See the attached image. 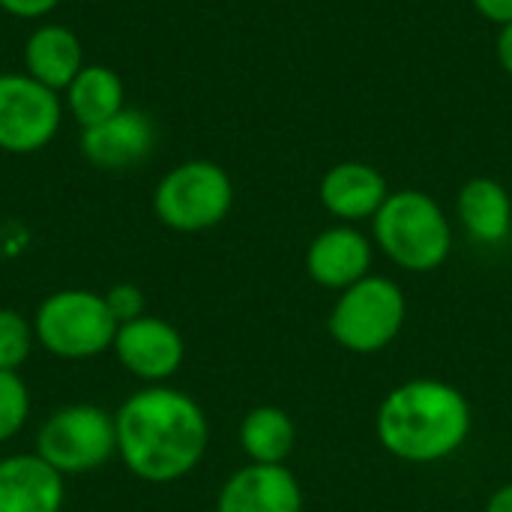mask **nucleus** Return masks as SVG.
Listing matches in <instances>:
<instances>
[{
  "mask_svg": "<svg viewBox=\"0 0 512 512\" xmlns=\"http://www.w3.org/2000/svg\"><path fill=\"white\" fill-rule=\"evenodd\" d=\"M117 423V456L144 483H177L192 474L210 444L204 408L174 387H147L132 393Z\"/></svg>",
  "mask_w": 512,
  "mask_h": 512,
  "instance_id": "obj_1",
  "label": "nucleus"
},
{
  "mask_svg": "<svg viewBox=\"0 0 512 512\" xmlns=\"http://www.w3.org/2000/svg\"><path fill=\"white\" fill-rule=\"evenodd\" d=\"M474 429L468 396L441 378H411L393 387L375 414L378 444L405 465H438L456 456Z\"/></svg>",
  "mask_w": 512,
  "mask_h": 512,
  "instance_id": "obj_2",
  "label": "nucleus"
},
{
  "mask_svg": "<svg viewBox=\"0 0 512 512\" xmlns=\"http://www.w3.org/2000/svg\"><path fill=\"white\" fill-rule=\"evenodd\" d=\"M378 249L408 273H432L453 252V225L441 204L420 189L390 192L372 219Z\"/></svg>",
  "mask_w": 512,
  "mask_h": 512,
  "instance_id": "obj_3",
  "label": "nucleus"
},
{
  "mask_svg": "<svg viewBox=\"0 0 512 512\" xmlns=\"http://www.w3.org/2000/svg\"><path fill=\"white\" fill-rule=\"evenodd\" d=\"M405 321L408 300L402 285L390 276L369 273L366 279L339 291L327 318V333L342 351L372 357L399 339Z\"/></svg>",
  "mask_w": 512,
  "mask_h": 512,
  "instance_id": "obj_4",
  "label": "nucleus"
},
{
  "mask_svg": "<svg viewBox=\"0 0 512 512\" xmlns=\"http://www.w3.org/2000/svg\"><path fill=\"white\" fill-rule=\"evenodd\" d=\"M234 207V183L228 171L210 159L174 165L153 189L156 219L180 234H201L225 222Z\"/></svg>",
  "mask_w": 512,
  "mask_h": 512,
  "instance_id": "obj_5",
  "label": "nucleus"
},
{
  "mask_svg": "<svg viewBox=\"0 0 512 512\" xmlns=\"http://www.w3.org/2000/svg\"><path fill=\"white\" fill-rule=\"evenodd\" d=\"M117 321L102 294L66 288L48 294L33 318L36 342L63 360H90L114 345Z\"/></svg>",
  "mask_w": 512,
  "mask_h": 512,
  "instance_id": "obj_6",
  "label": "nucleus"
},
{
  "mask_svg": "<svg viewBox=\"0 0 512 512\" xmlns=\"http://www.w3.org/2000/svg\"><path fill=\"white\" fill-rule=\"evenodd\" d=\"M36 453L66 474H87L117 456V423L99 405H66L54 411L39 435Z\"/></svg>",
  "mask_w": 512,
  "mask_h": 512,
  "instance_id": "obj_7",
  "label": "nucleus"
},
{
  "mask_svg": "<svg viewBox=\"0 0 512 512\" xmlns=\"http://www.w3.org/2000/svg\"><path fill=\"white\" fill-rule=\"evenodd\" d=\"M63 93L39 84L24 69L0 72V150L30 156L45 150L63 126Z\"/></svg>",
  "mask_w": 512,
  "mask_h": 512,
  "instance_id": "obj_8",
  "label": "nucleus"
},
{
  "mask_svg": "<svg viewBox=\"0 0 512 512\" xmlns=\"http://www.w3.org/2000/svg\"><path fill=\"white\" fill-rule=\"evenodd\" d=\"M111 348L120 366L147 384L168 381L171 375L180 372L186 360V345H183L180 330L168 324L165 318H156L147 312L135 321L120 324Z\"/></svg>",
  "mask_w": 512,
  "mask_h": 512,
  "instance_id": "obj_9",
  "label": "nucleus"
},
{
  "mask_svg": "<svg viewBox=\"0 0 512 512\" xmlns=\"http://www.w3.org/2000/svg\"><path fill=\"white\" fill-rule=\"evenodd\" d=\"M81 156L102 171H129L141 165L156 147V126L138 108H123L114 117L81 129Z\"/></svg>",
  "mask_w": 512,
  "mask_h": 512,
  "instance_id": "obj_10",
  "label": "nucleus"
},
{
  "mask_svg": "<svg viewBox=\"0 0 512 512\" xmlns=\"http://www.w3.org/2000/svg\"><path fill=\"white\" fill-rule=\"evenodd\" d=\"M216 512H303V486L288 465H246L222 483Z\"/></svg>",
  "mask_w": 512,
  "mask_h": 512,
  "instance_id": "obj_11",
  "label": "nucleus"
},
{
  "mask_svg": "<svg viewBox=\"0 0 512 512\" xmlns=\"http://www.w3.org/2000/svg\"><path fill=\"white\" fill-rule=\"evenodd\" d=\"M375 246L354 225H333L321 231L306 249V273L327 291H345L372 273Z\"/></svg>",
  "mask_w": 512,
  "mask_h": 512,
  "instance_id": "obj_12",
  "label": "nucleus"
},
{
  "mask_svg": "<svg viewBox=\"0 0 512 512\" xmlns=\"http://www.w3.org/2000/svg\"><path fill=\"white\" fill-rule=\"evenodd\" d=\"M63 498V474L39 453L0 459V512H60Z\"/></svg>",
  "mask_w": 512,
  "mask_h": 512,
  "instance_id": "obj_13",
  "label": "nucleus"
},
{
  "mask_svg": "<svg viewBox=\"0 0 512 512\" xmlns=\"http://www.w3.org/2000/svg\"><path fill=\"white\" fill-rule=\"evenodd\" d=\"M387 195H390V186L384 174L366 162H339L321 177V186H318V198L324 210L345 225L375 219Z\"/></svg>",
  "mask_w": 512,
  "mask_h": 512,
  "instance_id": "obj_14",
  "label": "nucleus"
},
{
  "mask_svg": "<svg viewBox=\"0 0 512 512\" xmlns=\"http://www.w3.org/2000/svg\"><path fill=\"white\" fill-rule=\"evenodd\" d=\"M24 72L39 84L63 93L72 78L84 69V45L78 33L57 21L36 24L21 45Z\"/></svg>",
  "mask_w": 512,
  "mask_h": 512,
  "instance_id": "obj_15",
  "label": "nucleus"
},
{
  "mask_svg": "<svg viewBox=\"0 0 512 512\" xmlns=\"http://www.w3.org/2000/svg\"><path fill=\"white\" fill-rule=\"evenodd\" d=\"M456 213L471 240L498 246L512 231V198L504 183L492 177H474L459 189Z\"/></svg>",
  "mask_w": 512,
  "mask_h": 512,
  "instance_id": "obj_16",
  "label": "nucleus"
},
{
  "mask_svg": "<svg viewBox=\"0 0 512 512\" xmlns=\"http://www.w3.org/2000/svg\"><path fill=\"white\" fill-rule=\"evenodd\" d=\"M63 105L81 129H90L126 108L123 78L105 63H84V69L63 90Z\"/></svg>",
  "mask_w": 512,
  "mask_h": 512,
  "instance_id": "obj_17",
  "label": "nucleus"
},
{
  "mask_svg": "<svg viewBox=\"0 0 512 512\" xmlns=\"http://www.w3.org/2000/svg\"><path fill=\"white\" fill-rule=\"evenodd\" d=\"M237 441L252 465H285L297 447V426L288 411L258 405L240 420Z\"/></svg>",
  "mask_w": 512,
  "mask_h": 512,
  "instance_id": "obj_18",
  "label": "nucleus"
},
{
  "mask_svg": "<svg viewBox=\"0 0 512 512\" xmlns=\"http://www.w3.org/2000/svg\"><path fill=\"white\" fill-rule=\"evenodd\" d=\"M36 342L33 321H27L15 309H0V369L18 372Z\"/></svg>",
  "mask_w": 512,
  "mask_h": 512,
  "instance_id": "obj_19",
  "label": "nucleus"
},
{
  "mask_svg": "<svg viewBox=\"0 0 512 512\" xmlns=\"http://www.w3.org/2000/svg\"><path fill=\"white\" fill-rule=\"evenodd\" d=\"M30 414V393L18 372L0 369V444L15 438Z\"/></svg>",
  "mask_w": 512,
  "mask_h": 512,
  "instance_id": "obj_20",
  "label": "nucleus"
},
{
  "mask_svg": "<svg viewBox=\"0 0 512 512\" xmlns=\"http://www.w3.org/2000/svg\"><path fill=\"white\" fill-rule=\"evenodd\" d=\"M102 297H105V303H108L117 324H126V321H135V318L144 315V294L132 282H120V285L108 288Z\"/></svg>",
  "mask_w": 512,
  "mask_h": 512,
  "instance_id": "obj_21",
  "label": "nucleus"
},
{
  "mask_svg": "<svg viewBox=\"0 0 512 512\" xmlns=\"http://www.w3.org/2000/svg\"><path fill=\"white\" fill-rule=\"evenodd\" d=\"M57 6H60V0H0V12L21 18V21L48 18Z\"/></svg>",
  "mask_w": 512,
  "mask_h": 512,
  "instance_id": "obj_22",
  "label": "nucleus"
},
{
  "mask_svg": "<svg viewBox=\"0 0 512 512\" xmlns=\"http://www.w3.org/2000/svg\"><path fill=\"white\" fill-rule=\"evenodd\" d=\"M474 6L483 18H489L501 27L512 21V0H474Z\"/></svg>",
  "mask_w": 512,
  "mask_h": 512,
  "instance_id": "obj_23",
  "label": "nucleus"
},
{
  "mask_svg": "<svg viewBox=\"0 0 512 512\" xmlns=\"http://www.w3.org/2000/svg\"><path fill=\"white\" fill-rule=\"evenodd\" d=\"M483 512H512V480L510 483H504V486H498V489L489 495Z\"/></svg>",
  "mask_w": 512,
  "mask_h": 512,
  "instance_id": "obj_24",
  "label": "nucleus"
},
{
  "mask_svg": "<svg viewBox=\"0 0 512 512\" xmlns=\"http://www.w3.org/2000/svg\"><path fill=\"white\" fill-rule=\"evenodd\" d=\"M498 60H501V66L512 75V21L501 27V36H498Z\"/></svg>",
  "mask_w": 512,
  "mask_h": 512,
  "instance_id": "obj_25",
  "label": "nucleus"
}]
</instances>
